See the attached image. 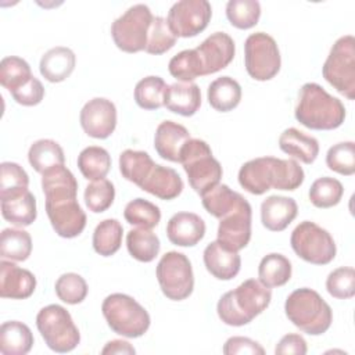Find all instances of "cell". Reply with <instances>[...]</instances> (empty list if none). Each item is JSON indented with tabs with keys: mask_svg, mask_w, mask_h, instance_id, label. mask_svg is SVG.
<instances>
[{
	"mask_svg": "<svg viewBox=\"0 0 355 355\" xmlns=\"http://www.w3.org/2000/svg\"><path fill=\"white\" fill-rule=\"evenodd\" d=\"M327 293L337 300H348L355 295V270L351 266H340L331 270L326 279Z\"/></svg>",
	"mask_w": 355,
	"mask_h": 355,
	"instance_id": "obj_49",
	"label": "cell"
},
{
	"mask_svg": "<svg viewBox=\"0 0 355 355\" xmlns=\"http://www.w3.org/2000/svg\"><path fill=\"white\" fill-rule=\"evenodd\" d=\"M28 161L36 172L43 175L53 168L64 165L65 157L61 146L57 141L51 139H40L31 144Z\"/></svg>",
	"mask_w": 355,
	"mask_h": 355,
	"instance_id": "obj_30",
	"label": "cell"
},
{
	"mask_svg": "<svg viewBox=\"0 0 355 355\" xmlns=\"http://www.w3.org/2000/svg\"><path fill=\"white\" fill-rule=\"evenodd\" d=\"M207 97L214 110L219 112H229L240 104L241 86L230 76H220L209 83Z\"/></svg>",
	"mask_w": 355,
	"mask_h": 355,
	"instance_id": "obj_29",
	"label": "cell"
},
{
	"mask_svg": "<svg viewBox=\"0 0 355 355\" xmlns=\"http://www.w3.org/2000/svg\"><path fill=\"white\" fill-rule=\"evenodd\" d=\"M76 64L75 53L69 47L55 46L47 50L39 62V71L42 76L51 82L58 83L69 78Z\"/></svg>",
	"mask_w": 355,
	"mask_h": 355,
	"instance_id": "obj_25",
	"label": "cell"
},
{
	"mask_svg": "<svg viewBox=\"0 0 355 355\" xmlns=\"http://www.w3.org/2000/svg\"><path fill=\"white\" fill-rule=\"evenodd\" d=\"M176 39L164 17H153L144 51L154 55L164 54L175 46Z\"/></svg>",
	"mask_w": 355,
	"mask_h": 355,
	"instance_id": "obj_45",
	"label": "cell"
},
{
	"mask_svg": "<svg viewBox=\"0 0 355 355\" xmlns=\"http://www.w3.org/2000/svg\"><path fill=\"white\" fill-rule=\"evenodd\" d=\"M123 227L118 219L108 218L101 220L93 232V248L101 257L114 255L122 244Z\"/></svg>",
	"mask_w": 355,
	"mask_h": 355,
	"instance_id": "obj_33",
	"label": "cell"
},
{
	"mask_svg": "<svg viewBox=\"0 0 355 355\" xmlns=\"http://www.w3.org/2000/svg\"><path fill=\"white\" fill-rule=\"evenodd\" d=\"M196 51L200 57L204 76L226 68L234 58L236 46L227 33L215 32L197 46Z\"/></svg>",
	"mask_w": 355,
	"mask_h": 355,
	"instance_id": "obj_17",
	"label": "cell"
},
{
	"mask_svg": "<svg viewBox=\"0 0 355 355\" xmlns=\"http://www.w3.org/2000/svg\"><path fill=\"white\" fill-rule=\"evenodd\" d=\"M126 247L129 254L140 262H151L159 252L161 244L158 236L151 229H132L126 234Z\"/></svg>",
	"mask_w": 355,
	"mask_h": 355,
	"instance_id": "obj_35",
	"label": "cell"
},
{
	"mask_svg": "<svg viewBox=\"0 0 355 355\" xmlns=\"http://www.w3.org/2000/svg\"><path fill=\"white\" fill-rule=\"evenodd\" d=\"M57 297L69 305L80 304L87 295V283L86 280L73 272L61 275L54 286Z\"/></svg>",
	"mask_w": 355,
	"mask_h": 355,
	"instance_id": "obj_47",
	"label": "cell"
},
{
	"mask_svg": "<svg viewBox=\"0 0 355 355\" xmlns=\"http://www.w3.org/2000/svg\"><path fill=\"white\" fill-rule=\"evenodd\" d=\"M305 179L304 169L295 159H280L275 157H259L244 162L239 171L240 186L255 196L268 190L298 189Z\"/></svg>",
	"mask_w": 355,
	"mask_h": 355,
	"instance_id": "obj_2",
	"label": "cell"
},
{
	"mask_svg": "<svg viewBox=\"0 0 355 355\" xmlns=\"http://www.w3.org/2000/svg\"><path fill=\"white\" fill-rule=\"evenodd\" d=\"M78 168L87 180H100L107 176L111 168V157L108 151L98 146H89L78 155Z\"/></svg>",
	"mask_w": 355,
	"mask_h": 355,
	"instance_id": "obj_32",
	"label": "cell"
},
{
	"mask_svg": "<svg viewBox=\"0 0 355 355\" xmlns=\"http://www.w3.org/2000/svg\"><path fill=\"white\" fill-rule=\"evenodd\" d=\"M164 105L182 116L194 115L201 105V90L193 82H176L166 86Z\"/></svg>",
	"mask_w": 355,
	"mask_h": 355,
	"instance_id": "obj_23",
	"label": "cell"
},
{
	"mask_svg": "<svg viewBox=\"0 0 355 355\" xmlns=\"http://www.w3.org/2000/svg\"><path fill=\"white\" fill-rule=\"evenodd\" d=\"M226 17L234 28L250 29L259 21L261 4L257 0H229Z\"/></svg>",
	"mask_w": 355,
	"mask_h": 355,
	"instance_id": "obj_42",
	"label": "cell"
},
{
	"mask_svg": "<svg viewBox=\"0 0 355 355\" xmlns=\"http://www.w3.org/2000/svg\"><path fill=\"white\" fill-rule=\"evenodd\" d=\"M32 252V237L24 229L7 227L0 234V257L10 261H26Z\"/></svg>",
	"mask_w": 355,
	"mask_h": 355,
	"instance_id": "obj_34",
	"label": "cell"
},
{
	"mask_svg": "<svg viewBox=\"0 0 355 355\" xmlns=\"http://www.w3.org/2000/svg\"><path fill=\"white\" fill-rule=\"evenodd\" d=\"M79 121L87 136L107 139L116 126V107L108 98L94 97L82 107Z\"/></svg>",
	"mask_w": 355,
	"mask_h": 355,
	"instance_id": "obj_16",
	"label": "cell"
},
{
	"mask_svg": "<svg viewBox=\"0 0 355 355\" xmlns=\"http://www.w3.org/2000/svg\"><path fill=\"white\" fill-rule=\"evenodd\" d=\"M1 215L7 222L19 227L32 225L37 216L35 196L29 190H24L1 200Z\"/></svg>",
	"mask_w": 355,
	"mask_h": 355,
	"instance_id": "obj_27",
	"label": "cell"
},
{
	"mask_svg": "<svg viewBox=\"0 0 355 355\" xmlns=\"http://www.w3.org/2000/svg\"><path fill=\"white\" fill-rule=\"evenodd\" d=\"M32 76L29 64L21 57L8 55L0 62V83L10 93L24 86Z\"/></svg>",
	"mask_w": 355,
	"mask_h": 355,
	"instance_id": "obj_39",
	"label": "cell"
},
{
	"mask_svg": "<svg viewBox=\"0 0 355 355\" xmlns=\"http://www.w3.org/2000/svg\"><path fill=\"white\" fill-rule=\"evenodd\" d=\"M11 96L18 104L25 105V107H32V105L39 104L43 100L44 87L37 78L32 76L24 86H21L15 92H12Z\"/></svg>",
	"mask_w": 355,
	"mask_h": 355,
	"instance_id": "obj_50",
	"label": "cell"
},
{
	"mask_svg": "<svg viewBox=\"0 0 355 355\" xmlns=\"http://www.w3.org/2000/svg\"><path fill=\"white\" fill-rule=\"evenodd\" d=\"M279 147L283 153L304 164H312L319 154V141L297 128L283 130L279 137Z\"/></svg>",
	"mask_w": 355,
	"mask_h": 355,
	"instance_id": "obj_26",
	"label": "cell"
},
{
	"mask_svg": "<svg viewBox=\"0 0 355 355\" xmlns=\"http://www.w3.org/2000/svg\"><path fill=\"white\" fill-rule=\"evenodd\" d=\"M344 194V187L340 180L323 176L316 179L309 189V200L316 208H330L340 202Z\"/></svg>",
	"mask_w": 355,
	"mask_h": 355,
	"instance_id": "obj_41",
	"label": "cell"
},
{
	"mask_svg": "<svg viewBox=\"0 0 355 355\" xmlns=\"http://www.w3.org/2000/svg\"><path fill=\"white\" fill-rule=\"evenodd\" d=\"M36 288L35 275L24 268L17 266L11 261L0 262V295L11 300H25L33 294Z\"/></svg>",
	"mask_w": 355,
	"mask_h": 355,
	"instance_id": "obj_18",
	"label": "cell"
},
{
	"mask_svg": "<svg viewBox=\"0 0 355 355\" xmlns=\"http://www.w3.org/2000/svg\"><path fill=\"white\" fill-rule=\"evenodd\" d=\"M212 7L207 0H180L168 11V25L176 37H193L209 24Z\"/></svg>",
	"mask_w": 355,
	"mask_h": 355,
	"instance_id": "obj_14",
	"label": "cell"
},
{
	"mask_svg": "<svg viewBox=\"0 0 355 355\" xmlns=\"http://www.w3.org/2000/svg\"><path fill=\"white\" fill-rule=\"evenodd\" d=\"M308 351L306 341L302 336L290 333L280 338L275 348L276 355H287V354H295V355H305Z\"/></svg>",
	"mask_w": 355,
	"mask_h": 355,
	"instance_id": "obj_52",
	"label": "cell"
},
{
	"mask_svg": "<svg viewBox=\"0 0 355 355\" xmlns=\"http://www.w3.org/2000/svg\"><path fill=\"white\" fill-rule=\"evenodd\" d=\"M166 83L161 76H146L136 83L135 101L143 110H158L164 105Z\"/></svg>",
	"mask_w": 355,
	"mask_h": 355,
	"instance_id": "obj_38",
	"label": "cell"
},
{
	"mask_svg": "<svg viewBox=\"0 0 355 355\" xmlns=\"http://www.w3.org/2000/svg\"><path fill=\"white\" fill-rule=\"evenodd\" d=\"M123 216L129 225L153 229L161 220V211L155 204L139 197L126 204Z\"/></svg>",
	"mask_w": 355,
	"mask_h": 355,
	"instance_id": "obj_40",
	"label": "cell"
},
{
	"mask_svg": "<svg viewBox=\"0 0 355 355\" xmlns=\"http://www.w3.org/2000/svg\"><path fill=\"white\" fill-rule=\"evenodd\" d=\"M135 352H136V349L125 340H111L101 349L103 355H107V354H128V355H132Z\"/></svg>",
	"mask_w": 355,
	"mask_h": 355,
	"instance_id": "obj_53",
	"label": "cell"
},
{
	"mask_svg": "<svg viewBox=\"0 0 355 355\" xmlns=\"http://www.w3.org/2000/svg\"><path fill=\"white\" fill-rule=\"evenodd\" d=\"M191 139L189 130L173 121H162L154 135V148L158 155L171 162L180 161V150Z\"/></svg>",
	"mask_w": 355,
	"mask_h": 355,
	"instance_id": "obj_20",
	"label": "cell"
},
{
	"mask_svg": "<svg viewBox=\"0 0 355 355\" xmlns=\"http://www.w3.org/2000/svg\"><path fill=\"white\" fill-rule=\"evenodd\" d=\"M191 189L200 196L219 183L222 166L214 158L211 147L201 139H189L180 150V161Z\"/></svg>",
	"mask_w": 355,
	"mask_h": 355,
	"instance_id": "obj_7",
	"label": "cell"
},
{
	"mask_svg": "<svg viewBox=\"0 0 355 355\" xmlns=\"http://www.w3.org/2000/svg\"><path fill=\"white\" fill-rule=\"evenodd\" d=\"M153 17L150 7L146 4L139 3L129 7L111 25V36L116 47L125 53L146 50Z\"/></svg>",
	"mask_w": 355,
	"mask_h": 355,
	"instance_id": "obj_11",
	"label": "cell"
},
{
	"mask_svg": "<svg viewBox=\"0 0 355 355\" xmlns=\"http://www.w3.org/2000/svg\"><path fill=\"white\" fill-rule=\"evenodd\" d=\"M251 205L241 197L240 201L225 214L218 226V241L230 251L239 252L251 239Z\"/></svg>",
	"mask_w": 355,
	"mask_h": 355,
	"instance_id": "obj_15",
	"label": "cell"
},
{
	"mask_svg": "<svg viewBox=\"0 0 355 355\" xmlns=\"http://www.w3.org/2000/svg\"><path fill=\"white\" fill-rule=\"evenodd\" d=\"M294 115L308 129L333 130L343 125L345 107L340 98L329 94L320 85L308 82L298 92Z\"/></svg>",
	"mask_w": 355,
	"mask_h": 355,
	"instance_id": "obj_3",
	"label": "cell"
},
{
	"mask_svg": "<svg viewBox=\"0 0 355 355\" xmlns=\"http://www.w3.org/2000/svg\"><path fill=\"white\" fill-rule=\"evenodd\" d=\"M139 187L143 191L168 201L176 198L182 193L183 180L173 168L155 164Z\"/></svg>",
	"mask_w": 355,
	"mask_h": 355,
	"instance_id": "obj_24",
	"label": "cell"
},
{
	"mask_svg": "<svg viewBox=\"0 0 355 355\" xmlns=\"http://www.w3.org/2000/svg\"><path fill=\"white\" fill-rule=\"evenodd\" d=\"M101 312L110 329L128 338L141 337L151 323L148 312L133 297L122 293L105 297Z\"/></svg>",
	"mask_w": 355,
	"mask_h": 355,
	"instance_id": "obj_6",
	"label": "cell"
},
{
	"mask_svg": "<svg viewBox=\"0 0 355 355\" xmlns=\"http://www.w3.org/2000/svg\"><path fill=\"white\" fill-rule=\"evenodd\" d=\"M291 272V262L279 252L265 255L258 266L259 282L268 288L284 286L290 280Z\"/></svg>",
	"mask_w": 355,
	"mask_h": 355,
	"instance_id": "obj_31",
	"label": "cell"
},
{
	"mask_svg": "<svg viewBox=\"0 0 355 355\" xmlns=\"http://www.w3.org/2000/svg\"><path fill=\"white\" fill-rule=\"evenodd\" d=\"M205 234L204 219L193 212H178L166 225L168 240L179 247H193Z\"/></svg>",
	"mask_w": 355,
	"mask_h": 355,
	"instance_id": "obj_19",
	"label": "cell"
},
{
	"mask_svg": "<svg viewBox=\"0 0 355 355\" xmlns=\"http://www.w3.org/2000/svg\"><path fill=\"white\" fill-rule=\"evenodd\" d=\"M241 197L240 193L233 191L227 184L218 183L201 194V201L208 214L220 219L240 201Z\"/></svg>",
	"mask_w": 355,
	"mask_h": 355,
	"instance_id": "obj_37",
	"label": "cell"
},
{
	"mask_svg": "<svg viewBox=\"0 0 355 355\" xmlns=\"http://www.w3.org/2000/svg\"><path fill=\"white\" fill-rule=\"evenodd\" d=\"M36 327L46 345L54 352H69L80 343V333L71 313L61 305L50 304L36 315Z\"/></svg>",
	"mask_w": 355,
	"mask_h": 355,
	"instance_id": "obj_8",
	"label": "cell"
},
{
	"mask_svg": "<svg viewBox=\"0 0 355 355\" xmlns=\"http://www.w3.org/2000/svg\"><path fill=\"white\" fill-rule=\"evenodd\" d=\"M225 355H236V354H251V355H263L265 349L262 345L248 337H241V336H233L226 340L223 348H222Z\"/></svg>",
	"mask_w": 355,
	"mask_h": 355,
	"instance_id": "obj_51",
	"label": "cell"
},
{
	"mask_svg": "<svg viewBox=\"0 0 355 355\" xmlns=\"http://www.w3.org/2000/svg\"><path fill=\"white\" fill-rule=\"evenodd\" d=\"M244 65L255 80L265 82L275 78L282 67L276 40L265 32L251 33L244 43Z\"/></svg>",
	"mask_w": 355,
	"mask_h": 355,
	"instance_id": "obj_13",
	"label": "cell"
},
{
	"mask_svg": "<svg viewBox=\"0 0 355 355\" xmlns=\"http://www.w3.org/2000/svg\"><path fill=\"white\" fill-rule=\"evenodd\" d=\"M29 176L17 162H1L0 165V200L8 198L28 190Z\"/></svg>",
	"mask_w": 355,
	"mask_h": 355,
	"instance_id": "obj_44",
	"label": "cell"
},
{
	"mask_svg": "<svg viewBox=\"0 0 355 355\" xmlns=\"http://www.w3.org/2000/svg\"><path fill=\"white\" fill-rule=\"evenodd\" d=\"M83 197L89 211L100 214L112 205L115 198V189L112 182L108 179L94 180L86 186Z\"/></svg>",
	"mask_w": 355,
	"mask_h": 355,
	"instance_id": "obj_46",
	"label": "cell"
},
{
	"mask_svg": "<svg viewBox=\"0 0 355 355\" xmlns=\"http://www.w3.org/2000/svg\"><path fill=\"white\" fill-rule=\"evenodd\" d=\"M207 270L218 280H232L241 268L239 252L223 247L218 240L209 243L202 254Z\"/></svg>",
	"mask_w": 355,
	"mask_h": 355,
	"instance_id": "obj_21",
	"label": "cell"
},
{
	"mask_svg": "<svg viewBox=\"0 0 355 355\" xmlns=\"http://www.w3.org/2000/svg\"><path fill=\"white\" fill-rule=\"evenodd\" d=\"M290 244L301 259L313 265L330 263L337 252L331 234L311 220H302L295 226Z\"/></svg>",
	"mask_w": 355,
	"mask_h": 355,
	"instance_id": "obj_10",
	"label": "cell"
},
{
	"mask_svg": "<svg viewBox=\"0 0 355 355\" xmlns=\"http://www.w3.org/2000/svg\"><path fill=\"white\" fill-rule=\"evenodd\" d=\"M46 214L54 232L64 239L79 236L86 226V214L76 200L78 182L64 165L42 175Z\"/></svg>",
	"mask_w": 355,
	"mask_h": 355,
	"instance_id": "obj_1",
	"label": "cell"
},
{
	"mask_svg": "<svg viewBox=\"0 0 355 355\" xmlns=\"http://www.w3.org/2000/svg\"><path fill=\"white\" fill-rule=\"evenodd\" d=\"M154 165L155 162L146 151L128 148L119 155V171L122 176L136 186L144 182Z\"/></svg>",
	"mask_w": 355,
	"mask_h": 355,
	"instance_id": "obj_36",
	"label": "cell"
},
{
	"mask_svg": "<svg viewBox=\"0 0 355 355\" xmlns=\"http://www.w3.org/2000/svg\"><path fill=\"white\" fill-rule=\"evenodd\" d=\"M298 205L286 196H269L261 204V222L270 232L284 230L297 216Z\"/></svg>",
	"mask_w": 355,
	"mask_h": 355,
	"instance_id": "obj_22",
	"label": "cell"
},
{
	"mask_svg": "<svg viewBox=\"0 0 355 355\" xmlns=\"http://www.w3.org/2000/svg\"><path fill=\"white\" fill-rule=\"evenodd\" d=\"M169 73L180 82H191L202 76V67L196 49L182 50L173 55L168 64Z\"/></svg>",
	"mask_w": 355,
	"mask_h": 355,
	"instance_id": "obj_43",
	"label": "cell"
},
{
	"mask_svg": "<svg viewBox=\"0 0 355 355\" xmlns=\"http://www.w3.org/2000/svg\"><path fill=\"white\" fill-rule=\"evenodd\" d=\"M323 78L348 100L355 98V39L352 35L338 37L322 68Z\"/></svg>",
	"mask_w": 355,
	"mask_h": 355,
	"instance_id": "obj_9",
	"label": "cell"
},
{
	"mask_svg": "<svg viewBox=\"0 0 355 355\" xmlns=\"http://www.w3.org/2000/svg\"><path fill=\"white\" fill-rule=\"evenodd\" d=\"M272 291L259 280L247 279L234 290L225 293L216 305L219 319L227 326L248 324L270 304Z\"/></svg>",
	"mask_w": 355,
	"mask_h": 355,
	"instance_id": "obj_4",
	"label": "cell"
},
{
	"mask_svg": "<svg viewBox=\"0 0 355 355\" xmlns=\"http://www.w3.org/2000/svg\"><path fill=\"white\" fill-rule=\"evenodd\" d=\"M33 334L19 320L4 322L0 327V352L3 355H25L32 349Z\"/></svg>",
	"mask_w": 355,
	"mask_h": 355,
	"instance_id": "obj_28",
	"label": "cell"
},
{
	"mask_svg": "<svg viewBox=\"0 0 355 355\" xmlns=\"http://www.w3.org/2000/svg\"><path fill=\"white\" fill-rule=\"evenodd\" d=\"M326 164L329 169L351 176L355 173V144L354 141H340L331 146L326 154Z\"/></svg>",
	"mask_w": 355,
	"mask_h": 355,
	"instance_id": "obj_48",
	"label": "cell"
},
{
	"mask_svg": "<svg viewBox=\"0 0 355 355\" xmlns=\"http://www.w3.org/2000/svg\"><path fill=\"white\" fill-rule=\"evenodd\" d=\"M162 294L172 301L186 300L194 288V275L190 259L178 251L164 254L155 269Z\"/></svg>",
	"mask_w": 355,
	"mask_h": 355,
	"instance_id": "obj_12",
	"label": "cell"
},
{
	"mask_svg": "<svg viewBox=\"0 0 355 355\" xmlns=\"http://www.w3.org/2000/svg\"><path fill=\"white\" fill-rule=\"evenodd\" d=\"M288 320L309 336H320L329 330L333 322L330 305L312 288L302 287L288 294L284 302Z\"/></svg>",
	"mask_w": 355,
	"mask_h": 355,
	"instance_id": "obj_5",
	"label": "cell"
}]
</instances>
